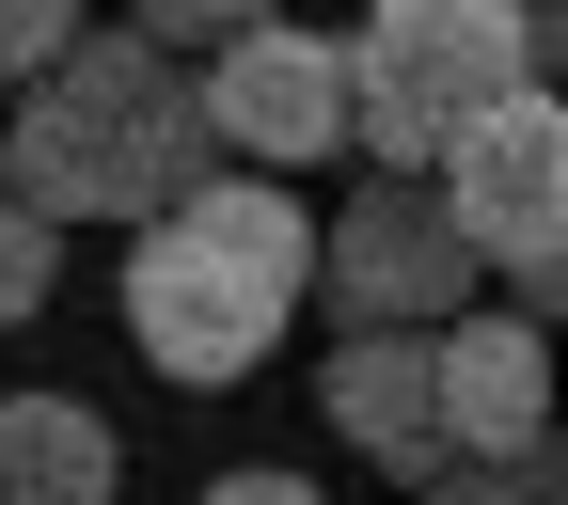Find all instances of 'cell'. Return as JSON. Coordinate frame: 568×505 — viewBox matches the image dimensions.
Masks as SVG:
<instances>
[{"mask_svg":"<svg viewBox=\"0 0 568 505\" xmlns=\"http://www.w3.org/2000/svg\"><path fill=\"white\" fill-rule=\"evenodd\" d=\"M205 127H222V159L253 174H316L364 142V80H347V32H301V17H253L205 48Z\"/></svg>","mask_w":568,"mask_h":505,"instance_id":"5","label":"cell"},{"mask_svg":"<svg viewBox=\"0 0 568 505\" xmlns=\"http://www.w3.org/2000/svg\"><path fill=\"white\" fill-rule=\"evenodd\" d=\"M443 205H458L474 269L521 284V316H568V95H552V80H521V95L443 159Z\"/></svg>","mask_w":568,"mask_h":505,"instance_id":"4","label":"cell"},{"mask_svg":"<svg viewBox=\"0 0 568 505\" xmlns=\"http://www.w3.org/2000/svg\"><path fill=\"white\" fill-rule=\"evenodd\" d=\"M126 238H142L126 253V347L174 395H237L284 347V316L316 301V222L284 205V174H205Z\"/></svg>","mask_w":568,"mask_h":505,"instance_id":"2","label":"cell"},{"mask_svg":"<svg viewBox=\"0 0 568 505\" xmlns=\"http://www.w3.org/2000/svg\"><path fill=\"white\" fill-rule=\"evenodd\" d=\"M347 80H364V159L379 174H443L537 80V48H521V0H364Z\"/></svg>","mask_w":568,"mask_h":505,"instance_id":"3","label":"cell"},{"mask_svg":"<svg viewBox=\"0 0 568 505\" xmlns=\"http://www.w3.org/2000/svg\"><path fill=\"white\" fill-rule=\"evenodd\" d=\"M253 17H268V0H142L159 48H222V32H253Z\"/></svg>","mask_w":568,"mask_h":505,"instance_id":"13","label":"cell"},{"mask_svg":"<svg viewBox=\"0 0 568 505\" xmlns=\"http://www.w3.org/2000/svg\"><path fill=\"white\" fill-rule=\"evenodd\" d=\"M443 411H458V458L537 443L552 426V332L537 316H443Z\"/></svg>","mask_w":568,"mask_h":505,"instance_id":"8","label":"cell"},{"mask_svg":"<svg viewBox=\"0 0 568 505\" xmlns=\"http://www.w3.org/2000/svg\"><path fill=\"white\" fill-rule=\"evenodd\" d=\"M48 269H63V222H48L32 190H0V332H17V316L48 301Z\"/></svg>","mask_w":568,"mask_h":505,"instance_id":"11","label":"cell"},{"mask_svg":"<svg viewBox=\"0 0 568 505\" xmlns=\"http://www.w3.org/2000/svg\"><path fill=\"white\" fill-rule=\"evenodd\" d=\"M190 505H316V474H268V458H253V474H222V489H190Z\"/></svg>","mask_w":568,"mask_h":505,"instance_id":"14","label":"cell"},{"mask_svg":"<svg viewBox=\"0 0 568 505\" xmlns=\"http://www.w3.org/2000/svg\"><path fill=\"white\" fill-rule=\"evenodd\" d=\"M316 284H332L347 332H443V316L474 301V238H458L443 174H364L347 222L316 238Z\"/></svg>","mask_w":568,"mask_h":505,"instance_id":"6","label":"cell"},{"mask_svg":"<svg viewBox=\"0 0 568 505\" xmlns=\"http://www.w3.org/2000/svg\"><path fill=\"white\" fill-rule=\"evenodd\" d=\"M80 48V0H0V95L32 80V63H63Z\"/></svg>","mask_w":568,"mask_h":505,"instance_id":"12","label":"cell"},{"mask_svg":"<svg viewBox=\"0 0 568 505\" xmlns=\"http://www.w3.org/2000/svg\"><path fill=\"white\" fill-rule=\"evenodd\" d=\"M521 48H537V80L568 95V0H521Z\"/></svg>","mask_w":568,"mask_h":505,"instance_id":"15","label":"cell"},{"mask_svg":"<svg viewBox=\"0 0 568 505\" xmlns=\"http://www.w3.org/2000/svg\"><path fill=\"white\" fill-rule=\"evenodd\" d=\"M205 174H222V127L159 32H80L0 95V190H32L48 222H159Z\"/></svg>","mask_w":568,"mask_h":505,"instance_id":"1","label":"cell"},{"mask_svg":"<svg viewBox=\"0 0 568 505\" xmlns=\"http://www.w3.org/2000/svg\"><path fill=\"white\" fill-rule=\"evenodd\" d=\"M426 505H568V443L537 426V443H489V458H443V474H426Z\"/></svg>","mask_w":568,"mask_h":505,"instance_id":"10","label":"cell"},{"mask_svg":"<svg viewBox=\"0 0 568 505\" xmlns=\"http://www.w3.org/2000/svg\"><path fill=\"white\" fill-rule=\"evenodd\" d=\"M316 395H332V426L364 443L395 489H426L458 458V411H443V332H347L332 364H316Z\"/></svg>","mask_w":568,"mask_h":505,"instance_id":"7","label":"cell"},{"mask_svg":"<svg viewBox=\"0 0 568 505\" xmlns=\"http://www.w3.org/2000/svg\"><path fill=\"white\" fill-rule=\"evenodd\" d=\"M126 443L80 395H0V505H111Z\"/></svg>","mask_w":568,"mask_h":505,"instance_id":"9","label":"cell"}]
</instances>
